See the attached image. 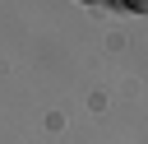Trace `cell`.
Segmentation results:
<instances>
[{"label": "cell", "instance_id": "obj_1", "mask_svg": "<svg viewBox=\"0 0 148 144\" xmlns=\"http://www.w3.org/2000/svg\"><path fill=\"white\" fill-rule=\"evenodd\" d=\"M116 5H125L130 14H148V0H116Z\"/></svg>", "mask_w": 148, "mask_h": 144}, {"label": "cell", "instance_id": "obj_2", "mask_svg": "<svg viewBox=\"0 0 148 144\" xmlns=\"http://www.w3.org/2000/svg\"><path fill=\"white\" fill-rule=\"evenodd\" d=\"M79 5H111V0H79Z\"/></svg>", "mask_w": 148, "mask_h": 144}]
</instances>
